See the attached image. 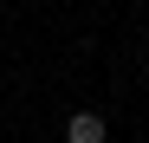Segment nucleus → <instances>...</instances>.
<instances>
[{
	"mask_svg": "<svg viewBox=\"0 0 149 143\" xmlns=\"http://www.w3.org/2000/svg\"><path fill=\"white\" fill-rule=\"evenodd\" d=\"M110 130H104V117L97 111H78V117H65V143H104Z\"/></svg>",
	"mask_w": 149,
	"mask_h": 143,
	"instance_id": "1",
	"label": "nucleus"
}]
</instances>
